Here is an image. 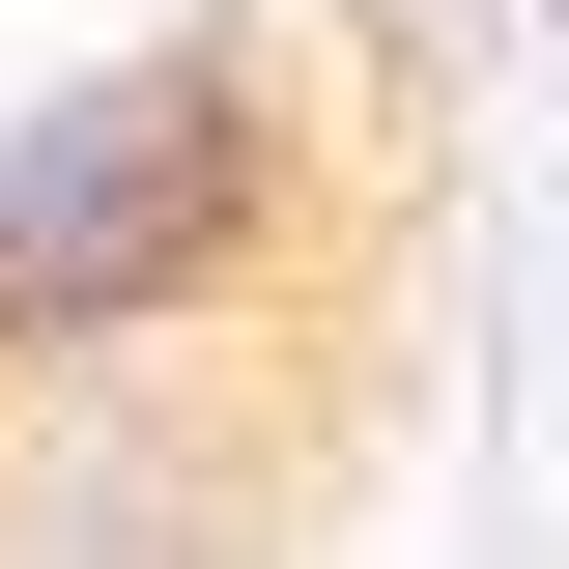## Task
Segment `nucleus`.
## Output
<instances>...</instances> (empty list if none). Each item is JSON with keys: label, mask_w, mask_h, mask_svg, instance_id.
Listing matches in <instances>:
<instances>
[{"label": "nucleus", "mask_w": 569, "mask_h": 569, "mask_svg": "<svg viewBox=\"0 0 569 569\" xmlns=\"http://www.w3.org/2000/svg\"><path fill=\"white\" fill-rule=\"evenodd\" d=\"M313 228V86L257 29H142V58L0 114V399H114V370L228 342Z\"/></svg>", "instance_id": "obj_1"}]
</instances>
